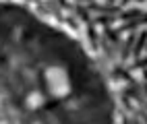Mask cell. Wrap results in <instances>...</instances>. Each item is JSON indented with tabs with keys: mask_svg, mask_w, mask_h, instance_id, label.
<instances>
[{
	"mask_svg": "<svg viewBox=\"0 0 147 124\" xmlns=\"http://www.w3.org/2000/svg\"><path fill=\"white\" fill-rule=\"evenodd\" d=\"M120 91H122V93H124V95H126L129 99H133V101L137 103V106H141V103H143V101L147 99L145 95H143V89H141V85L137 83L135 79L126 81V87H122Z\"/></svg>",
	"mask_w": 147,
	"mask_h": 124,
	"instance_id": "cell-1",
	"label": "cell"
},
{
	"mask_svg": "<svg viewBox=\"0 0 147 124\" xmlns=\"http://www.w3.org/2000/svg\"><path fill=\"white\" fill-rule=\"evenodd\" d=\"M87 13H97V15H120V4H108V2H91V4H85Z\"/></svg>",
	"mask_w": 147,
	"mask_h": 124,
	"instance_id": "cell-2",
	"label": "cell"
},
{
	"mask_svg": "<svg viewBox=\"0 0 147 124\" xmlns=\"http://www.w3.org/2000/svg\"><path fill=\"white\" fill-rule=\"evenodd\" d=\"M135 40H137V33L133 31V33H129V37L126 40H122V44H120V62H126L133 56V46H135Z\"/></svg>",
	"mask_w": 147,
	"mask_h": 124,
	"instance_id": "cell-3",
	"label": "cell"
},
{
	"mask_svg": "<svg viewBox=\"0 0 147 124\" xmlns=\"http://www.w3.org/2000/svg\"><path fill=\"white\" fill-rule=\"evenodd\" d=\"M143 13H145V11H143V8H139V6H135V8H122L120 15H118V21H122V23L135 21V19H141Z\"/></svg>",
	"mask_w": 147,
	"mask_h": 124,
	"instance_id": "cell-4",
	"label": "cell"
},
{
	"mask_svg": "<svg viewBox=\"0 0 147 124\" xmlns=\"http://www.w3.org/2000/svg\"><path fill=\"white\" fill-rule=\"evenodd\" d=\"M145 46H147V31H141V33H137V40L133 46V58H139L145 50Z\"/></svg>",
	"mask_w": 147,
	"mask_h": 124,
	"instance_id": "cell-5",
	"label": "cell"
},
{
	"mask_svg": "<svg viewBox=\"0 0 147 124\" xmlns=\"http://www.w3.org/2000/svg\"><path fill=\"white\" fill-rule=\"evenodd\" d=\"M68 8H71V11H73V13H75L77 17H79V19H81V21H83L85 25H91V15L87 13L85 4H79V2H77V4H71Z\"/></svg>",
	"mask_w": 147,
	"mask_h": 124,
	"instance_id": "cell-6",
	"label": "cell"
},
{
	"mask_svg": "<svg viewBox=\"0 0 147 124\" xmlns=\"http://www.w3.org/2000/svg\"><path fill=\"white\" fill-rule=\"evenodd\" d=\"M104 37L108 42H110L116 50H118L120 48V44H122V37H120V33L116 31V29H112V27H104Z\"/></svg>",
	"mask_w": 147,
	"mask_h": 124,
	"instance_id": "cell-7",
	"label": "cell"
},
{
	"mask_svg": "<svg viewBox=\"0 0 147 124\" xmlns=\"http://www.w3.org/2000/svg\"><path fill=\"white\" fill-rule=\"evenodd\" d=\"M131 70L129 68H124L122 64H118V66H114V68L110 70V74H112V79H116V81H131L133 77L129 74Z\"/></svg>",
	"mask_w": 147,
	"mask_h": 124,
	"instance_id": "cell-8",
	"label": "cell"
},
{
	"mask_svg": "<svg viewBox=\"0 0 147 124\" xmlns=\"http://www.w3.org/2000/svg\"><path fill=\"white\" fill-rule=\"evenodd\" d=\"M114 21H118V17H116V15H97L95 19H91L93 25H102V27H110Z\"/></svg>",
	"mask_w": 147,
	"mask_h": 124,
	"instance_id": "cell-9",
	"label": "cell"
},
{
	"mask_svg": "<svg viewBox=\"0 0 147 124\" xmlns=\"http://www.w3.org/2000/svg\"><path fill=\"white\" fill-rule=\"evenodd\" d=\"M100 46H102V52L106 54V58H110V60H114V58H116V48H114L110 42H108L104 35L100 37Z\"/></svg>",
	"mask_w": 147,
	"mask_h": 124,
	"instance_id": "cell-10",
	"label": "cell"
},
{
	"mask_svg": "<svg viewBox=\"0 0 147 124\" xmlns=\"http://www.w3.org/2000/svg\"><path fill=\"white\" fill-rule=\"evenodd\" d=\"M42 4H44V8H48V11H50V13H52V15H54V17L58 19V21L62 19V11H60L62 6L58 4L56 0H46V2H42Z\"/></svg>",
	"mask_w": 147,
	"mask_h": 124,
	"instance_id": "cell-11",
	"label": "cell"
},
{
	"mask_svg": "<svg viewBox=\"0 0 147 124\" xmlns=\"http://www.w3.org/2000/svg\"><path fill=\"white\" fill-rule=\"evenodd\" d=\"M87 37H89L91 48H93V50H97V48H100V35L95 33V25H93V23L87 25Z\"/></svg>",
	"mask_w": 147,
	"mask_h": 124,
	"instance_id": "cell-12",
	"label": "cell"
},
{
	"mask_svg": "<svg viewBox=\"0 0 147 124\" xmlns=\"http://www.w3.org/2000/svg\"><path fill=\"white\" fill-rule=\"evenodd\" d=\"M147 68V56H139V58H135L129 66V70H145Z\"/></svg>",
	"mask_w": 147,
	"mask_h": 124,
	"instance_id": "cell-13",
	"label": "cell"
},
{
	"mask_svg": "<svg viewBox=\"0 0 147 124\" xmlns=\"http://www.w3.org/2000/svg\"><path fill=\"white\" fill-rule=\"evenodd\" d=\"M139 25H141V23H139V19H135V21H126L124 25H120L116 31H118V33H124V31L133 33V31H137V27H139Z\"/></svg>",
	"mask_w": 147,
	"mask_h": 124,
	"instance_id": "cell-14",
	"label": "cell"
},
{
	"mask_svg": "<svg viewBox=\"0 0 147 124\" xmlns=\"http://www.w3.org/2000/svg\"><path fill=\"white\" fill-rule=\"evenodd\" d=\"M120 101H122V106H124V110L126 112H135V106H133V101L126 97L124 93H120Z\"/></svg>",
	"mask_w": 147,
	"mask_h": 124,
	"instance_id": "cell-15",
	"label": "cell"
},
{
	"mask_svg": "<svg viewBox=\"0 0 147 124\" xmlns=\"http://www.w3.org/2000/svg\"><path fill=\"white\" fill-rule=\"evenodd\" d=\"M64 21H66V25H71V29H79V25H77V19H75V17H66Z\"/></svg>",
	"mask_w": 147,
	"mask_h": 124,
	"instance_id": "cell-16",
	"label": "cell"
},
{
	"mask_svg": "<svg viewBox=\"0 0 147 124\" xmlns=\"http://www.w3.org/2000/svg\"><path fill=\"white\" fill-rule=\"evenodd\" d=\"M141 89H143V95L147 97V68L143 70V85H141Z\"/></svg>",
	"mask_w": 147,
	"mask_h": 124,
	"instance_id": "cell-17",
	"label": "cell"
},
{
	"mask_svg": "<svg viewBox=\"0 0 147 124\" xmlns=\"http://www.w3.org/2000/svg\"><path fill=\"white\" fill-rule=\"evenodd\" d=\"M56 2L60 4L62 8H68V6H71V2H68V0H56Z\"/></svg>",
	"mask_w": 147,
	"mask_h": 124,
	"instance_id": "cell-18",
	"label": "cell"
},
{
	"mask_svg": "<svg viewBox=\"0 0 147 124\" xmlns=\"http://www.w3.org/2000/svg\"><path fill=\"white\" fill-rule=\"evenodd\" d=\"M133 2V0H120V8H124V6H129Z\"/></svg>",
	"mask_w": 147,
	"mask_h": 124,
	"instance_id": "cell-19",
	"label": "cell"
},
{
	"mask_svg": "<svg viewBox=\"0 0 147 124\" xmlns=\"http://www.w3.org/2000/svg\"><path fill=\"white\" fill-rule=\"evenodd\" d=\"M139 23H141V25H145V23H147V13H143V17L139 19Z\"/></svg>",
	"mask_w": 147,
	"mask_h": 124,
	"instance_id": "cell-20",
	"label": "cell"
},
{
	"mask_svg": "<svg viewBox=\"0 0 147 124\" xmlns=\"http://www.w3.org/2000/svg\"><path fill=\"white\" fill-rule=\"evenodd\" d=\"M131 124H143V122H141L139 118H137V116H133V118H131Z\"/></svg>",
	"mask_w": 147,
	"mask_h": 124,
	"instance_id": "cell-21",
	"label": "cell"
},
{
	"mask_svg": "<svg viewBox=\"0 0 147 124\" xmlns=\"http://www.w3.org/2000/svg\"><path fill=\"white\" fill-rule=\"evenodd\" d=\"M79 4H91V2H95V0H77Z\"/></svg>",
	"mask_w": 147,
	"mask_h": 124,
	"instance_id": "cell-22",
	"label": "cell"
},
{
	"mask_svg": "<svg viewBox=\"0 0 147 124\" xmlns=\"http://www.w3.org/2000/svg\"><path fill=\"white\" fill-rule=\"evenodd\" d=\"M139 108H141V110H145V112H147V99H145V101H143V103H141V106H139Z\"/></svg>",
	"mask_w": 147,
	"mask_h": 124,
	"instance_id": "cell-23",
	"label": "cell"
},
{
	"mask_svg": "<svg viewBox=\"0 0 147 124\" xmlns=\"http://www.w3.org/2000/svg\"><path fill=\"white\" fill-rule=\"evenodd\" d=\"M122 124H131V118H126V116H124V118H122Z\"/></svg>",
	"mask_w": 147,
	"mask_h": 124,
	"instance_id": "cell-24",
	"label": "cell"
},
{
	"mask_svg": "<svg viewBox=\"0 0 147 124\" xmlns=\"http://www.w3.org/2000/svg\"><path fill=\"white\" fill-rule=\"evenodd\" d=\"M106 2H108V4H116V0H106Z\"/></svg>",
	"mask_w": 147,
	"mask_h": 124,
	"instance_id": "cell-25",
	"label": "cell"
},
{
	"mask_svg": "<svg viewBox=\"0 0 147 124\" xmlns=\"http://www.w3.org/2000/svg\"><path fill=\"white\" fill-rule=\"evenodd\" d=\"M137 2H139V4H141V2H147V0H137Z\"/></svg>",
	"mask_w": 147,
	"mask_h": 124,
	"instance_id": "cell-26",
	"label": "cell"
},
{
	"mask_svg": "<svg viewBox=\"0 0 147 124\" xmlns=\"http://www.w3.org/2000/svg\"><path fill=\"white\" fill-rule=\"evenodd\" d=\"M145 48H147V46H145Z\"/></svg>",
	"mask_w": 147,
	"mask_h": 124,
	"instance_id": "cell-27",
	"label": "cell"
}]
</instances>
